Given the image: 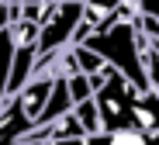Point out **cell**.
<instances>
[{
	"instance_id": "cell-1",
	"label": "cell",
	"mask_w": 159,
	"mask_h": 145,
	"mask_svg": "<svg viewBox=\"0 0 159 145\" xmlns=\"http://www.w3.org/2000/svg\"><path fill=\"white\" fill-rule=\"evenodd\" d=\"M93 48L107 66H114L139 93L152 90L145 79V66H142V48H139V0H128V4L114 14V21L107 28L93 31L87 42H80Z\"/></svg>"
},
{
	"instance_id": "cell-2",
	"label": "cell",
	"mask_w": 159,
	"mask_h": 145,
	"mask_svg": "<svg viewBox=\"0 0 159 145\" xmlns=\"http://www.w3.org/2000/svg\"><path fill=\"white\" fill-rule=\"evenodd\" d=\"M93 83V100L100 111V131H114V128H135V100L139 90L131 86L114 66H104Z\"/></svg>"
},
{
	"instance_id": "cell-3",
	"label": "cell",
	"mask_w": 159,
	"mask_h": 145,
	"mask_svg": "<svg viewBox=\"0 0 159 145\" xmlns=\"http://www.w3.org/2000/svg\"><path fill=\"white\" fill-rule=\"evenodd\" d=\"M83 14H87V0H59V7L45 17L42 31H38V45H35V55H38L35 76L48 73L52 62H56V55L76 42V31H80V24H83Z\"/></svg>"
},
{
	"instance_id": "cell-4",
	"label": "cell",
	"mask_w": 159,
	"mask_h": 145,
	"mask_svg": "<svg viewBox=\"0 0 159 145\" xmlns=\"http://www.w3.org/2000/svg\"><path fill=\"white\" fill-rule=\"evenodd\" d=\"M135 128L159 135V90H145L135 100Z\"/></svg>"
},
{
	"instance_id": "cell-5",
	"label": "cell",
	"mask_w": 159,
	"mask_h": 145,
	"mask_svg": "<svg viewBox=\"0 0 159 145\" xmlns=\"http://www.w3.org/2000/svg\"><path fill=\"white\" fill-rule=\"evenodd\" d=\"M14 66V31H0V100H7V79Z\"/></svg>"
},
{
	"instance_id": "cell-6",
	"label": "cell",
	"mask_w": 159,
	"mask_h": 145,
	"mask_svg": "<svg viewBox=\"0 0 159 145\" xmlns=\"http://www.w3.org/2000/svg\"><path fill=\"white\" fill-rule=\"evenodd\" d=\"M156 135L142 131V128H114V131H104V142L107 145H152Z\"/></svg>"
},
{
	"instance_id": "cell-7",
	"label": "cell",
	"mask_w": 159,
	"mask_h": 145,
	"mask_svg": "<svg viewBox=\"0 0 159 145\" xmlns=\"http://www.w3.org/2000/svg\"><path fill=\"white\" fill-rule=\"evenodd\" d=\"M73 114H76V121L83 125L87 135H100V111H97V100H83V104H76Z\"/></svg>"
},
{
	"instance_id": "cell-8",
	"label": "cell",
	"mask_w": 159,
	"mask_h": 145,
	"mask_svg": "<svg viewBox=\"0 0 159 145\" xmlns=\"http://www.w3.org/2000/svg\"><path fill=\"white\" fill-rule=\"evenodd\" d=\"M66 79H69V97H73V107H76V104H83V100H93V83H90V76L73 73V76H66Z\"/></svg>"
},
{
	"instance_id": "cell-9",
	"label": "cell",
	"mask_w": 159,
	"mask_h": 145,
	"mask_svg": "<svg viewBox=\"0 0 159 145\" xmlns=\"http://www.w3.org/2000/svg\"><path fill=\"white\" fill-rule=\"evenodd\" d=\"M139 28L159 38V14H156V17H149V14H139Z\"/></svg>"
},
{
	"instance_id": "cell-10",
	"label": "cell",
	"mask_w": 159,
	"mask_h": 145,
	"mask_svg": "<svg viewBox=\"0 0 159 145\" xmlns=\"http://www.w3.org/2000/svg\"><path fill=\"white\" fill-rule=\"evenodd\" d=\"M0 111H4V100H0Z\"/></svg>"
}]
</instances>
